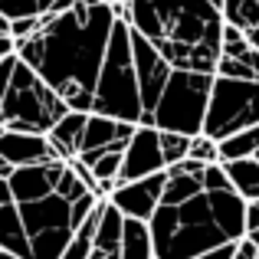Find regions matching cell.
<instances>
[{
  "label": "cell",
  "instance_id": "cell-4",
  "mask_svg": "<svg viewBox=\"0 0 259 259\" xmlns=\"http://www.w3.org/2000/svg\"><path fill=\"white\" fill-rule=\"evenodd\" d=\"M92 112L112 115L125 121H141V89H138V69H135V50H132V26L125 17L115 20L112 39L105 50L99 82H95V102Z\"/></svg>",
  "mask_w": 259,
  "mask_h": 259
},
{
  "label": "cell",
  "instance_id": "cell-7",
  "mask_svg": "<svg viewBox=\"0 0 259 259\" xmlns=\"http://www.w3.org/2000/svg\"><path fill=\"white\" fill-rule=\"evenodd\" d=\"M23 230L30 236L33 259H63L66 243L76 233V220H72V200L59 190L36 200L17 203Z\"/></svg>",
  "mask_w": 259,
  "mask_h": 259
},
{
  "label": "cell",
  "instance_id": "cell-21",
  "mask_svg": "<svg viewBox=\"0 0 259 259\" xmlns=\"http://www.w3.org/2000/svg\"><path fill=\"white\" fill-rule=\"evenodd\" d=\"M53 10V0H0V13L7 20H23V17H43Z\"/></svg>",
  "mask_w": 259,
  "mask_h": 259
},
{
  "label": "cell",
  "instance_id": "cell-10",
  "mask_svg": "<svg viewBox=\"0 0 259 259\" xmlns=\"http://www.w3.org/2000/svg\"><path fill=\"white\" fill-rule=\"evenodd\" d=\"M167 161L164 151H161V128L145 125L138 121L125 145V154H121V171L115 184H125V181H138V177H148L154 171H164Z\"/></svg>",
  "mask_w": 259,
  "mask_h": 259
},
{
  "label": "cell",
  "instance_id": "cell-32",
  "mask_svg": "<svg viewBox=\"0 0 259 259\" xmlns=\"http://www.w3.org/2000/svg\"><path fill=\"white\" fill-rule=\"evenodd\" d=\"M210 4H213V7H220V10H223V0H210Z\"/></svg>",
  "mask_w": 259,
  "mask_h": 259
},
{
  "label": "cell",
  "instance_id": "cell-25",
  "mask_svg": "<svg viewBox=\"0 0 259 259\" xmlns=\"http://www.w3.org/2000/svg\"><path fill=\"white\" fill-rule=\"evenodd\" d=\"M17 66V53L10 56H0V105H4V95H7V82H10V72Z\"/></svg>",
  "mask_w": 259,
  "mask_h": 259
},
{
  "label": "cell",
  "instance_id": "cell-19",
  "mask_svg": "<svg viewBox=\"0 0 259 259\" xmlns=\"http://www.w3.org/2000/svg\"><path fill=\"white\" fill-rule=\"evenodd\" d=\"M259 151V125H249L243 132H233L227 138H220V161H233V158H249Z\"/></svg>",
  "mask_w": 259,
  "mask_h": 259
},
{
  "label": "cell",
  "instance_id": "cell-27",
  "mask_svg": "<svg viewBox=\"0 0 259 259\" xmlns=\"http://www.w3.org/2000/svg\"><path fill=\"white\" fill-rule=\"evenodd\" d=\"M10 53H17V39L13 36H0V56H10Z\"/></svg>",
  "mask_w": 259,
  "mask_h": 259
},
{
  "label": "cell",
  "instance_id": "cell-33",
  "mask_svg": "<svg viewBox=\"0 0 259 259\" xmlns=\"http://www.w3.org/2000/svg\"><path fill=\"white\" fill-rule=\"evenodd\" d=\"M256 161H259V151H256Z\"/></svg>",
  "mask_w": 259,
  "mask_h": 259
},
{
  "label": "cell",
  "instance_id": "cell-8",
  "mask_svg": "<svg viewBox=\"0 0 259 259\" xmlns=\"http://www.w3.org/2000/svg\"><path fill=\"white\" fill-rule=\"evenodd\" d=\"M249 125H259V79L213 76L207 115H203V132L220 141Z\"/></svg>",
  "mask_w": 259,
  "mask_h": 259
},
{
  "label": "cell",
  "instance_id": "cell-2",
  "mask_svg": "<svg viewBox=\"0 0 259 259\" xmlns=\"http://www.w3.org/2000/svg\"><path fill=\"white\" fill-rule=\"evenodd\" d=\"M135 33L148 36L174 69L213 72L220 59L223 10L210 0H128L115 7Z\"/></svg>",
  "mask_w": 259,
  "mask_h": 259
},
{
  "label": "cell",
  "instance_id": "cell-34",
  "mask_svg": "<svg viewBox=\"0 0 259 259\" xmlns=\"http://www.w3.org/2000/svg\"><path fill=\"white\" fill-rule=\"evenodd\" d=\"M154 259H158V256H154Z\"/></svg>",
  "mask_w": 259,
  "mask_h": 259
},
{
  "label": "cell",
  "instance_id": "cell-18",
  "mask_svg": "<svg viewBox=\"0 0 259 259\" xmlns=\"http://www.w3.org/2000/svg\"><path fill=\"white\" fill-rule=\"evenodd\" d=\"M220 164H223V171H227L230 184H233V190L243 200H259V161H256V154L220 161Z\"/></svg>",
  "mask_w": 259,
  "mask_h": 259
},
{
  "label": "cell",
  "instance_id": "cell-14",
  "mask_svg": "<svg viewBox=\"0 0 259 259\" xmlns=\"http://www.w3.org/2000/svg\"><path fill=\"white\" fill-rule=\"evenodd\" d=\"M121 227H125V213L105 197L99 227H95V236H92V253H89V259H121Z\"/></svg>",
  "mask_w": 259,
  "mask_h": 259
},
{
  "label": "cell",
  "instance_id": "cell-12",
  "mask_svg": "<svg viewBox=\"0 0 259 259\" xmlns=\"http://www.w3.org/2000/svg\"><path fill=\"white\" fill-rule=\"evenodd\" d=\"M164 184H167V167L148 174V177H138V181L115 184V190L108 194V200H112L125 217L151 220V213L158 210L161 197H164Z\"/></svg>",
  "mask_w": 259,
  "mask_h": 259
},
{
  "label": "cell",
  "instance_id": "cell-28",
  "mask_svg": "<svg viewBox=\"0 0 259 259\" xmlns=\"http://www.w3.org/2000/svg\"><path fill=\"white\" fill-rule=\"evenodd\" d=\"M246 39H249V46H256V50H259V23L246 30Z\"/></svg>",
  "mask_w": 259,
  "mask_h": 259
},
{
  "label": "cell",
  "instance_id": "cell-15",
  "mask_svg": "<svg viewBox=\"0 0 259 259\" xmlns=\"http://www.w3.org/2000/svg\"><path fill=\"white\" fill-rule=\"evenodd\" d=\"M85 118H89V112L69 108V112H66L63 118H59L56 125L46 132V138H50L53 151H56L63 161H69V158H76V154H79V145H82V132H85Z\"/></svg>",
  "mask_w": 259,
  "mask_h": 259
},
{
  "label": "cell",
  "instance_id": "cell-1",
  "mask_svg": "<svg viewBox=\"0 0 259 259\" xmlns=\"http://www.w3.org/2000/svg\"><path fill=\"white\" fill-rule=\"evenodd\" d=\"M115 20L118 13L105 0H72L63 13H43L39 30L17 39V56L56 89L69 108L92 112Z\"/></svg>",
  "mask_w": 259,
  "mask_h": 259
},
{
  "label": "cell",
  "instance_id": "cell-13",
  "mask_svg": "<svg viewBox=\"0 0 259 259\" xmlns=\"http://www.w3.org/2000/svg\"><path fill=\"white\" fill-rule=\"evenodd\" d=\"M0 158H7L13 167L23 164H39V161L59 158L53 151L50 138L39 132H13V128H0Z\"/></svg>",
  "mask_w": 259,
  "mask_h": 259
},
{
  "label": "cell",
  "instance_id": "cell-31",
  "mask_svg": "<svg viewBox=\"0 0 259 259\" xmlns=\"http://www.w3.org/2000/svg\"><path fill=\"white\" fill-rule=\"evenodd\" d=\"M108 7H121V4H128V0H105Z\"/></svg>",
  "mask_w": 259,
  "mask_h": 259
},
{
  "label": "cell",
  "instance_id": "cell-9",
  "mask_svg": "<svg viewBox=\"0 0 259 259\" xmlns=\"http://www.w3.org/2000/svg\"><path fill=\"white\" fill-rule=\"evenodd\" d=\"M132 50H135V69H138V89H141V121L151 125V112L171 79L174 66L161 56V50L148 36L132 30Z\"/></svg>",
  "mask_w": 259,
  "mask_h": 259
},
{
  "label": "cell",
  "instance_id": "cell-16",
  "mask_svg": "<svg viewBox=\"0 0 259 259\" xmlns=\"http://www.w3.org/2000/svg\"><path fill=\"white\" fill-rule=\"evenodd\" d=\"M0 246H4V249H10V253L17 256V259H33L30 236H26L23 220H20L17 200L0 203Z\"/></svg>",
  "mask_w": 259,
  "mask_h": 259
},
{
  "label": "cell",
  "instance_id": "cell-20",
  "mask_svg": "<svg viewBox=\"0 0 259 259\" xmlns=\"http://www.w3.org/2000/svg\"><path fill=\"white\" fill-rule=\"evenodd\" d=\"M223 20L236 23L240 30L259 23V0H223Z\"/></svg>",
  "mask_w": 259,
  "mask_h": 259
},
{
  "label": "cell",
  "instance_id": "cell-26",
  "mask_svg": "<svg viewBox=\"0 0 259 259\" xmlns=\"http://www.w3.org/2000/svg\"><path fill=\"white\" fill-rule=\"evenodd\" d=\"M7 200H13V190H10V177H4V174H0V203H7Z\"/></svg>",
  "mask_w": 259,
  "mask_h": 259
},
{
  "label": "cell",
  "instance_id": "cell-24",
  "mask_svg": "<svg viewBox=\"0 0 259 259\" xmlns=\"http://www.w3.org/2000/svg\"><path fill=\"white\" fill-rule=\"evenodd\" d=\"M233 259H259V246L253 240H249L246 233L236 240V246H233Z\"/></svg>",
  "mask_w": 259,
  "mask_h": 259
},
{
  "label": "cell",
  "instance_id": "cell-30",
  "mask_svg": "<svg viewBox=\"0 0 259 259\" xmlns=\"http://www.w3.org/2000/svg\"><path fill=\"white\" fill-rule=\"evenodd\" d=\"M0 259H17V256H13L10 249H4V246H0Z\"/></svg>",
  "mask_w": 259,
  "mask_h": 259
},
{
  "label": "cell",
  "instance_id": "cell-11",
  "mask_svg": "<svg viewBox=\"0 0 259 259\" xmlns=\"http://www.w3.org/2000/svg\"><path fill=\"white\" fill-rule=\"evenodd\" d=\"M132 132H135V121L89 112L85 132H82V145H79V154H76V158H82L85 164H92V161L99 158V154H105V151H125Z\"/></svg>",
  "mask_w": 259,
  "mask_h": 259
},
{
  "label": "cell",
  "instance_id": "cell-3",
  "mask_svg": "<svg viewBox=\"0 0 259 259\" xmlns=\"http://www.w3.org/2000/svg\"><path fill=\"white\" fill-rule=\"evenodd\" d=\"M148 223L158 259H190L246 233V200L233 190V184L217 190L203 187L187 200H161Z\"/></svg>",
  "mask_w": 259,
  "mask_h": 259
},
{
  "label": "cell",
  "instance_id": "cell-29",
  "mask_svg": "<svg viewBox=\"0 0 259 259\" xmlns=\"http://www.w3.org/2000/svg\"><path fill=\"white\" fill-rule=\"evenodd\" d=\"M246 236H249V240H253L256 246H259V227H256V230H246Z\"/></svg>",
  "mask_w": 259,
  "mask_h": 259
},
{
  "label": "cell",
  "instance_id": "cell-6",
  "mask_svg": "<svg viewBox=\"0 0 259 259\" xmlns=\"http://www.w3.org/2000/svg\"><path fill=\"white\" fill-rule=\"evenodd\" d=\"M210 85L213 72H197V69H174L161 92L158 105L151 112L154 128H171V132L197 135L203 132V115L210 102Z\"/></svg>",
  "mask_w": 259,
  "mask_h": 259
},
{
  "label": "cell",
  "instance_id": "cell-5",
  "mask_svg": "<svg viewBox=\"0 0 259 259\" xmlns=\"http://www.w3.org/2000/svg\"><path fill=\"white\" fill-rule=\"evenodd\" d=\"M66 112H69V105L63 102V95L33 66H26L17 56V66H13L10 82H7L4 105H0V128L46 135Z\"/></svg>",
  "mask_w": 259,
  "mask_h": 259
},
{
  "label": "cell",
  "instance_id": "cell-22",
  "mask_svg": "<svg viewBox=\"0 0 259 259\" xmlns=\"http://www.w3.org/2000/svg\"><path fill=\"white\" fill-rule=\"evenodd\" d=\"M161 151H164L167 167L177 164V161H184V158H187V151H190V135L171 132V128H161Z\"/></svg>",
  "mask_w": 259,
  "mask_h": 259
},
{
  "label": "cell",
  "instance_id": "cell-17",
  "mask_svg": "<svg viewBox=\"0 0 259 259\" xmlns=\"http://www.w3.org/2000/svg\"><path fill=\"white\" fill-rule=\"evenodd\" d=\"M121 259H154L151 223L138 217H125L121 227Z\"/></svg>",
  "mask_w": 259,
  "mask_h": 259
},
{
  "label": "cell",
  "instance_id": "cell-23",
  "mask_svg": "<svg viewBox=\"0 0 259 259\" xmlns=\"http://www.w3.org/2000/svg\"><path fill=\"white\" fill-rule=\"evenodd\" d=\"M187 154L203 161V164H213V161H220V141L207 132H197V135H190V151Z\"/></svg>",
  "mask_w": 259,
  "mask_h": 259
}]
</instances>
